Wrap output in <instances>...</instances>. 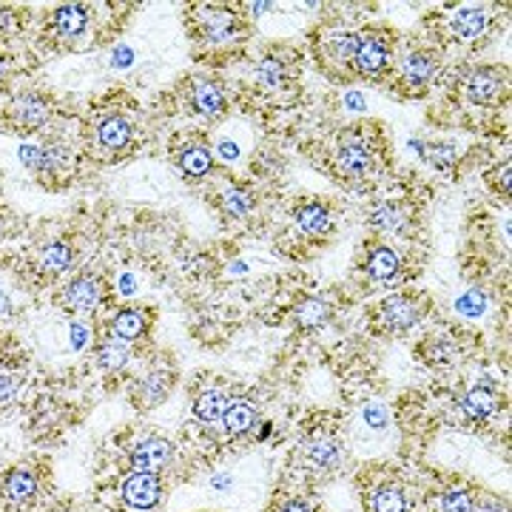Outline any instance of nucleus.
<instances>
[{
  "label": "nucleus",
  "mask_w": 512,
  "mask_h": 512,
  "mask_svg": "<svg viewBox=\"0 0 512 512\" xmlns=\"http://www.w3.org/2000/svg\"><path fill=\"white\" fill-rule=\"evenodd\" d=\"M385 134L378 123H356L333 137L328 149V168L339 183H364L378 168Z\"/></svg>",
  "instance_id": "nucleus-1"
},
{
  "label": "nucleus",
  "mask_w": 512,
  "mask_h": 512,
  "mask_svg": "<svg viewBox=\"0 0 512 512\" xmlns=\"http://www.w3.org/2000/svg\"><path fill=\"white\" fill-rule=\"evenodd\" d=\"M359 46L350 63V77L356 80H387L396 66V32L387 26L359 28Z\"/></svg>",
  "instance_id": "nucleus-2"
},
{
  "label": "nucleus",
  "mask_w": 512,
  "mask_h": 512,
  "mask_svg": "<svg viewBox=\"0 0 512 512\" xmlns=\"http://www.w3.org/2000/svg\"><path fill=\"white\" fill-rule=\"evenodd\" d=\"M427 311H430L427 294H421V290H402V294H393L373 307L370 325L378 333L396 336V333L413 330L419 321L427 316Z\"/></svg>",
  "instance_id": "nucleus-3"
},
{
  "label": "nucleus",
  "mask_w": 512,
  "mask_h": 512,
  "mask_svg": "<svg viewBox=\"0 0 512 512\" xmlns=\"http://www.w3.org/2000/svg\"><path fill=\"white\" fill-rule=\"evenodd\" d=\"M438 71H442V54L430 46H421V49H410L407 54H402L396 66H393L390 77L399 94L416 97L430 89L433 80L438 77Z\"/></svg>",
  "instance_id": "nucleus-4"
},
{
  "label": "nucleus",
  "mask_w": 512,
  "mask_h": 512,
  "mask_svg": "<svg viewBox=\"0 0 512 512\" xmlns=\"http://www.w3.org/2000/svg\"><path fill=\"white\" fill-rule=\"evenodd\" d=\"M188 26H191L194 40L205 43V46H216V43H231L233 37H240L242 18L231 6L205 4L188 12Z\"/></svg>",
  "instance_id": "nucleus-5"
},
{
  "label": "nucleus",
  "mask_w": 512,
  "mask_h": 512,
  "mask_svg": "<svg viewBox=\"0 0 512 512\" xmlns=\"http://www.w3.org/2000/svg\"><path fill=\"white\" fill-rule=\"evenodd\" d=\"M359 46V35L356 32H333L325 35L316 46V63L325 75L336 83H350V63H354V54Z\"/></svg>",
  "instance_id": "nucleus-6"
},
{
  "label": "nucleus",
  "mask_w": 512,
  "mask_h": 512,
  "mask_svg": "<svg viewBox=\"0 0 512 512\" xmlns=\"http://www.w3.org/2000/svg\"><path fill=\"white\" fill-rule=\"evenodd\" d=\"M52 117V102L46 94L26 92L20 97H14L9 102V109L4 111V126L12 134H35Z\"/></svg>",
  "instance_id": "nucleus-7"
},
{
  "label": "nucleus",
  "mask_w": 512,
  "mask_h": 512,
  "mask_svg": "<svg viewBox=\"0 0 512 512\" xmlns=\"http://www.w3.org/2000/svg\"><path fill=\"white\" fill-rule=\"evenodd\" d=\"M171 159H174V168L180 171V177H185L188 183L205 180L214 171V151L208 140L197 134V131L185 134L183 145H174Z\"/></svg>",
  "instance_id": "nucleus-8"
},
{
  "label": "nucleus",
  "mask_w": 512,
  "mask_h": 512,
  "mask_svg": "<svg viewBox=\"0 0 512 512\" xmlns=\"http://www.w3.org/2000/svg\"><path fill=\"white\" fill-rule=\"evenodd\" d=\"M20 163L35 174L43 185H57V180L66 177L69 171V151L63 145H23L20 149Z\"/></svg>",
  "instance_id": "nucleus-9"
},
{
  "label": "nucleus",
  "mask_w": 512,
  "mask_h": 512,
  "mask_svg": "<svg viewBox=\"0 0 512 512\" xmlns=\"http://www.w3.org/2000/svg\"><path fill=\"white\" fill-rule=\"evenodd\" d=\"M131 142H134V126H131L128 117L111 111L97 120V126H94V151L97 154H102L106 159H117V157L128 154Z\"/></svg>",
  "instance_id": "nucleus-10"
},
{
  "label": "nucleus",
  "mask_w": 512,
  "mask_h": 512,
  "mask_svg": "<svg viewBox=\"0 0 512 512\" xmlns=\"http://www.w3.org/2000/svg\"><path fill=\"white\" fill-rule=\"evenodd\" d=\"M102 290H106V285H102L97 276L92 273H83V276H75V280H69L61 290H57L54 297V305L61 307L63 313H92L94 307L102 302Z\"/></svg>",
  "instance_id": "nucleus-11"
},
{
  "label": "nucleus",
  "mask_w": 512,
  "mask_h": 512,
  "mask_svg": "<svg viewBox=\"0 0 512 512\" xmlns=\"http://www.w3.org/2000/svg\"><path fill=\"white\" fill-rule=\"evenodd\" d=\"M464 97L473 106H495L507 92V69L501 66H478L464 77Z\"/></svg>",
  "instance_id": "nucleus-12"
},
{
  "label": "nucleus",
  "mask_w": 512,
  "mask_h": 512,
  "mask_svg": "<svg viewBox=\"0 0 512 512\" xmlns=\"http://www.w3.org/2000/svg\"><path fill=\"white\" fill-rule=\"evenodd\" d=\"M368 225L382 237H407L410 225H413V208L404 199L376 202L368 214Z\"/></svg>",
  "instance_id": "nucleus-13"
},
{
  "label": "nucleus",
  "mask_w": 512,
  "mask_h": 512,
  "mask_svg": "<svg viewBox=\"0 0 512 512\" xmlns=\"http://www.w3.org/2000/svg\"><path fill=\"white\" fill-rule=\"evenodd\" d=\"M123 501L131 509H154L159 501H163V481L159 475L151 473H131L123 481Z\"/></svg>",
  "instance_id": "nucleus-14"
},
{
  "label": "nucleus",
  "mask_w": 512,
  "mask_h": 512,
  "mask_svg": "<svg viewBox=\"0 0 512 512\" xmlns=\"http://www.w3.org/2000/svg\"><path fill=\"white\" fill-rule=\"evenodd\" d=\"M151 321H154V313L149 311V307H123V311L114 313L111 325H109L111 339L134 345V342H140V339L149 336Z\"/></svg>",
  "instance_id": "nucleus-15"
},
{
  "label": "nucleus",
  "mask_w": 512,
  "mask_h": 512,
  "mask_svg": "<svg viewBox=\"0 0 512 512\" xmlns=\"http://www.w3.org/2000/svg\"><path fill=\"white\" fill-rule=\"evenodd\" d=\"M362 271L368 273V280L373 282H390L396 280L402 271V256L396 254V248H390L387 242H373L368 245V251H364Z\"/></svg>",
  "instance_id": "nucleus-16"
},
{
  "label": "nucleus",
  "mask_w": 512,
  "mask_h": 512,
  "mask_svg": "<svg viewBox=\"0 0 512 512\" xmlns=\"http://www.w3.org/2000/svg\"><path fill=\"white\" fill-rule=\"evenodd\" d=\"M188 102H191V109L202 117H216L228 109L225 89L208 77H194L188 83Z\"/></svg>",
  "instance_id": "nucleus-17"
},
{
  "label": "nucleus",
  "mask_w": 512,
  "mask_h": 512,
  "mask_svg": "<svg viewBox=\"0 0 512 512\" xmlns=\"http://www.w3.org/2000/svg\"><path fill=\"white\" fill-rule=\"evenodd\" d=\"M174 456V447L166 438H145L134 447L131 452V467H134V473H151L157 475L159 470H166L168 461Z\"/></svg>",
  "instance_id": "nucleus-18"
},
{
  "label": "nucleus",
  "mask_w": 512,
  "mask_h": 512,
  "mask_svg": "<svg viewBox=\"0 0 512 512\" xmlns=\"http://www.w3.org/2000/svg\"><path fill=\"white\" fill-rule=\"evenodd\" d=\"M294 219L302 233L307 237H328L333 231V214L325 202L319 199H302L294 208Z\"/></svg>",
  "instance_id": "nucleus-19"
},
{
  "label": "nucleus",
  "mask_w": 512,
  "mask_h": 512,
  "mask_svg": "<svg viewBox=\"0 0 512 512\" xmlns=\"http://www.w3.org/2000/svg\"><path fill=\"white\" fill-rule=\"evenodd\" d=\"M49 26L54 37L61 40H75L85 32L89 26V9L80 6V4H69V6H57L49 18Z\"/></svg>",
  "instance_id": "nucleus-20"
},
{
  "label": "nucleus",
  "mask_w": 512,
  "mask_h": 512,
  "mask_svg": "<svg viewBox=\"0 0 512 512\" xmlns=\"http://www.w3.org/2000/svg\"><path fill=\"white\" fill-rule=\"evenodd\" d=\"M71 262H75V251H71V245L63 242V240H52L46 242L37 251L35 256V265L40 273H46V276H57V273H63L71 268Z\"/></svg>",
  "instance_id": "nucleus-21"
},
{
  "label": "nucleus",
  "mask_w": 512,
  "mask_h": 512,
  "mask_svg": "<svg viewBox=\"0 0 512 512\" xmlns=\"http://www.w3.org/2000/svg\"><path fill=\"white\" fill-rule=\"evenodd\" d=\"M254 205H256L254 191L242 183H228V185H223V191H219V208H223L225 216L245 219L254 211Z\"/></svg>",
  "instance_id": "nucleus-22"
},
{
  "label": "nucleus",
  "mask_w": 512,
  "mask_h": 512,
  "mask_svg": "<svg viewBox=\"0 0 512 512\" xmlns=\"http://www.w3.org/2000/svg\"><path fill=\"white\" fill-rule=\"evenodd\" d=\"M484 28H487V12L478 9V6L459 9L456 14H452V20H450L452 37L461 40V43L481 37V35H484Z\"/></svg>",
  "instance_id": "nucleus-23"
},
{
  "label": "nucleus",
  "mask_w": 512,
  "mask_h": 512,
  "mask_svg": "<svg viewBox=\"0 0 512 512\" xmlns=\"http://www.w3.org/2000/svg\"><path fill=\"white\" fill-rule=\"evenodd\" d=\"M256 80L265 92H280L282 85L290 80V69L288 61L280 54H265L256 66Z\"/></svg>",
  "instance_id": "nucleus-24"
},
{
  "label": "nucleus",
  "mask_w": 512,
  "mask_h": 512,
  "mask_svg": "<svg viewBox=\"0 0 512 512\" xmlns=\"http://www.w3.org/2000/svg\"><path fill=\"white\" fill-rule=\"evenodd\" d=\"M305 456L313 467H321V470H333L336 464L342 459V450H339V442H336L333 435H313L311 442L305 447Z\"/></svg>",
  "instance_id": "nucleus-25"
},
{
  "label": "nucleus",
  "mask_w": 512,
  "mask_h": 512,
  "mask_svg": "<svg viewBox=\"0 0 512 512\" xmlns=\"http://www.w3.org/2000/svg\"><path fill=\"white\" fill-rule=\"evenodd\" d=\"M4 492H6V499L14 501V504L28 501L37 492L35 473L28 470V467H14V470H9L6 478H4Z\"/></svg>",
  "instance_id": "nucleus-26"
},
{
  "label": "nucleus",
  "mask_w": 512,
  "mask_h": 512,
  "mask_svg": "<svg viewBox=\"0 0 512 512\" xmlns=\"http://www.w3.org/2000/svg\"><path fill=\"white\" fill-rule=\"evenodd\" d=\"M330 311L333 307L319 299V297H305L299 299V305L294 307V321L302 328V330H316L319 325H325V321L330 319Z\"/></svg>",
  "instance_id": "nucleus-27"
},
{
  "label": "nucleus",
  "mask_w": 512,
  "mask_h": 512,
  "mask_svg": "<svg viewBox=\"0 0 512 512\" xmlns=\"http://www.w3.org/2000/svg\"><path fill=\"white\" fill-rule=\"evenodd\" d=\"M419 359L427 362L430 368H442V364H452L459 359V347L456 342L444 339V336H427L419 345Z\"/></svg>",
  "instance_id": "nucleus-28"
},
{
  "label": "nucleus",
  "mask_w": 512,
  "mask_h": 512,
  "mask_svg": "<svg viewBox=\"0 0 512 512\" xmlns=\"http://www.w3.org/2000/svg\"><path fill=\"white\" fill-rule=\"evenodd\" d=\"M256 407L251 402H231L223 416V427L228 435H245L256 427Z\"/></svg>",
  "instance_id": "nucleus-29"
},
{
  "label": "nucleus",
  "mask_w": 512,
  "mask_h": 512,
  "mask_svg": "<svg viewBox=\"0 0 512 512\" xmlns=\"http://www.w3.org/2000/svg\"><path fill=\"white\" fill-rule=\"evenodd\" d=\"M228 393L223 390H202L197 402H194V416L199 421H223L225 410H228Z\"/></svg>",
  "instance_id": "nucleus-30"
},
{
  "label": "nucleus",
  "mask_w": 512,
  "mask_h": 512,
  "mask_svg": "<svg viewBox=\"0 0 512 512\" xmlns=\"http://www.w3.org/2000/svg\"><path fill=\"white\" fill-rule=\"evenodd\" d=\"M461 407H464V413L470 416V419H487L495 413V407H499V399H495V393L487 390V387H473L470 393H464V399H461Z\"/></svg>",
  "instance_id": "nucleus-31"
},
{
  "label": "nucleus",
  "mask_w": 512,
  "mask_h": 512,
  "mask_svg": "<svg viewBox=\"0 0 512 512\" xmlns=\"http://www.w3.org/2000/svg\"><path fill=\"white\" fill-rule=\"evenodd\" d=\"M370 512H407L404 490L396 484H382L370 492Z\"/></svg>",
  "instance_id": "nucleus-32"
},
{
  "label": "nucleus",
  "mask_w": 512,
  "mask_h": 512,
  "mask_svg": "<svg viewBox=\"0 0 512 512\" xmlns=\"http://www.w3.org/2000/svg\"><path fill=\"white\" fill-rule=\"evenodd\" d=\"M128 359H131V347L126 342L106 339L97 347V362H100L102 370H120Z\"/></svg>",
  "instance_id": "nucleus-33"
},
{
  "label": "nucleus",
  "mask_w": 512,
  "mask_h": 512,
  "mask_svg": "<svg viewBox=\"0 0 512 512\" xmlns=\"http://www.w3.org/2000/svg\"><path fill=\"white\" fill-rule=\"evenodd\" d=\"M475 509V495L467 487H450L438 499V512H473Z\"/></svg>",
  "instance_id": "nucleus-34"
},
{
  "label": "nucleus",
  "mask_w": 512,
  "mask_h": 512,
  "mask_svg": "<svg viewBox=\"0 0 512 512\" xmlns=\"http://www.w3.org/2000/svg\"><path fill=\"white\" fill-rule=\"evenodd\" d=\"M168 387H171V376H166V373H149V376L142 378V385H140V396L145 399V404H157V402L166 399Z\"/></svg>",
  "instance_id": "nucleus-35"
},
{
  "label": "nucleus",
  "mask_w": 512,
  "mask_h": 512,
  "mask_svg": "<svg viewBox=\"0 0 512 512\" xmlns=\"http://www.w3.org/2000/svg\"><path fill=\"white\" fill-rule=\"evenodd\" d=\"M421 157L427 159L430 166L442 168V171H450V166L456 163V149H452V145H424Z\"/></svg>",
  "instance_id": "nucleus-36"
},
{
  "label": "nucleus",
  "mask_w": 512,
  "mask_h": 512,
  "mask_svg": "<svg viewBox=\"0 0 512 512\" xmlns=\"http://www.w3.org/2000/svg\"><path fill=\"white\" fill-rule=\"evenodd\" d=\"M499 174H490V185H492V191L495 194H509V163H504V166H499L495 168Z\"/></svg>",
  "instance_id": "nucleus-37"
},
{
  "label": "nucleus",
  "mask_w": 512,
  "mask_h": 512,
  "mask_svg": "<svg viewBox=\"0 0 512 512\" xmlns=\"http://www.w3.org/2000/svg\"><path fill=\"white\" fill-rule=\"evenodd\" d=\"M14 393H18V382L9 373H0V407H6L14 402Z\"/></svg>",
  "instance_id": "nucleus-38"
},
{
  "label": "nucleus",
  "mask_w": 512,
  "mask_h": 512,
  "mask_svg": "<svg viewBox=\"0 0 512 512\" xmlns=\"http://www.w3.org/2000/svg\"><path fill=\"white\" fill-rule=\"evenodd\" d=\"M364 419L370 421V427H385L387 424V413L378 404H370L368 410H364Z\"/></svg>",
  "instance_id": "nucleus-39"
},
{
  "label": "nucleus",
  "mask_w": 512,
  "mask_h": 512,
  "mask_svg": "<svg viewBox=\"0 0 512 512\" xmlns=\"http://www.w3.org/2000/svg\"><path fill=\"white\" fill-rule=\"evenodd\" d=\"M473 512H507V504H501L499 499H481L475 501Z\"/></svg>",
  "instance_id": "nucleus-40"
},
{
  "label": "nucleus",
  "mask_w": 512,
  "mask_h": 512,
  "mask_svg": "<svg viewBox=\"0 0 512 512\" xmlns=\"http://www.w3.org/2000/svg\"><path fill=\"white\" fill-rule=\"evenodd\" d=\"M280 512H313V507L307 504V501H288L285 507H280Z\"/></svg>",
  "instance_id": "nucleus-41"
},
{
  "label": "nucleus",
  "mask_w": 512,
  "mask_h": 512,
  "mask_svg": "<svg viewBox=\"0 0 512 512\" xmlns=\"http://www.w3.org/2000/svg\"><path fill=\"white\" fill-rule=\"evenodd\" d=\"M9 63H12V57H9V54H4V52H0V80H4V77H6V71H9Z\"/></svg>",
  "instance_id": "nucleus-42"
},
{
  "label": "nucleus",
  "mask_w": 512,
  "mask_h": 512,
  "mask_svg": "<svg viewBox=\"0 0 512 512\" xmlns=\"http://www.w3.org/2000/svg\"><path fill=\"white\" fill-rule=\"evenodd\" d=\"M6 307H9V302L4 299V294H0V311H6Z\"/></svg>",
  "instance_id": "nucleus-43"
}]
</instances>
